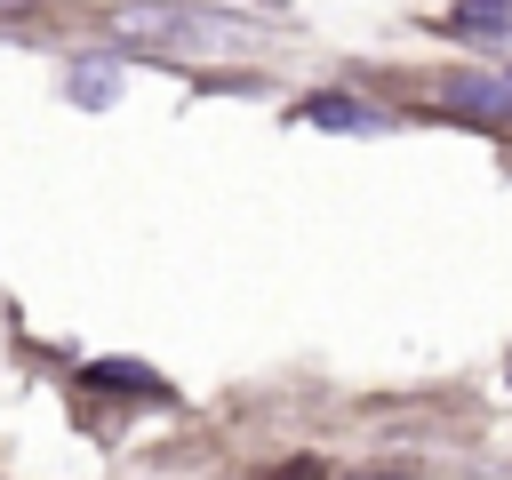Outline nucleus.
<instances>
[{"mask_svg": "<svg viewBox=\"0 0 512 480\" xmlns=\"http://www.w3.org/2000/svg\"><path fill=\"white\" fill-rule=\"evenodd\" d=\"M304 112H312V120H328V128H376V112H360V104H344V96H312Z\"/></svg>", "mask_w": 512, "mask_h": 480, "instance_id": "nucleus-4", "label": "nucleus"}, {"mask_svg": "<svg viewBox=\"0 0 512 480\" xmlns=\"http://www.w3.org/2000/svg\"><path fill=\"white\" fill-rule=\"evenodd\" d=\"M440 104L464 120H512V72H448Z\"/></svg>", "mask_w": 512, "mask_h": 480, "instance_id": "nucleus-2", "label": "nucleus"}, {"mask_svg": "<svg viewBox=\"0 0 512 480\" xmlns=\"http://www.w3.org/2000/svg\"><path fill=\"white\" fill-rule=\"evenodd\" d=\"M112 32L128 48H160V56H240V48H256V24L224 16V8H184V0L112 8Z\"/></svg>", "mask_w": 512, "mask_h": 480, "instance_id": "nucleus-1", "label": "nucleus"}, {"mask_svg": "<svg viewBox=\"0 0 512 480\" xmlns=\"http://www.w3.org/2000/svg\"><path fill=\"white\" fill-rule=\"evenodd\" d=\"M448 32L496 40V32H512V0H456V8H448Z\"/></svg>", "mask_w": 512, "mask_h": 480, "instance_id": "nucleus-3", "label": "nucleus"}, {"mask_svg": "<svg viewBox=\"0 0 512 480\" xmlns=\"http://www.w3.org/2000/svg\"><path fill=\"white\" fill-rule=\"evenodd\" d=\"M16 8H32V0H0V16H16Z\"/></svg>", "mask_w": 512, "mask_h": 480, "instance_id": "nucleus-5", "label": "nucleus"}]
</instances>
